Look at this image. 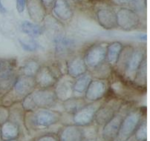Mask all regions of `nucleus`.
I'll return each instance as SVG.
<instances>
[{
    "instance_id": "f257e3e1",
    "label": "nucleus",
    "mask_w": 150,
    "mask_h": 141,
    "mask_svg": "<svg viewBox=\"0 0 150 141\" xmlns=\"http://www.w3.org/2000/svg\"><path fill=\"white\" fill-rule=\"evenodd\" d=\"M62 120V114L51 109H37L34 111L25 112V128L34 131L43 130L58 123Z\"/></svg>"
},
{
    "instance_id": "f03ea898",
    "label": "nucleus",
    "mask_w": 150,
    "mask_h": 141,
    "mask_svg": "<svg viewBox=\"0 0 150 141\" xmlns=\"http://www.w3.org/2000/svg\"><path fill=\"white\" fill-rule=\"evenodd\" d=\"M36 88L34 77L18 74L12 88L0 98L1 105L11 107L14 103L22 101Z\"/></svg>"
},
{
    "instance_id": "7ed1b4c3",
    "label": "nucleus",
    "mask_w": 150,
    "mask_h": 141,
    "mask_svg": "<svg viewBox=\"0 0 150 141\" xmlns=\"http://www.w3.org/2000/svg\"><path fill=\"white\" fill-rule=\"evenodd\" d=\"M143 118L144 110L142 108H134L129 111L123 117L117 139L119 141L129 140Z\"/></svg>"
},
{
    "instance_id": "20e7f679",
    "label": "nucleus",
    "mask_w": 150,
    "mask_h": 141,
    "mask_svg": "<svg viewBox=\"0 0 150 141\" xmlns=\"http://www.w3.org/2000/svg\"><path fill=\"white\" fill-rule=\"evenodd\" d=\"M124 100L117 97H112L105 100L96 112L94 122L98 126L103 127L116 114L124 103Z\"/></svg>"
},
{
    "instance_id": "39448f33",
    "label": "nucleus",
    "mask_w": 150,
    "mask_h": 141,
    "mask_svg": "<svg viewBox=\"0 0 150 141\" xmlns=\"http://www.w3.org/2000/svg\"><path fill=\"white\" fill-rule=\"evenodd\" d=\"M117 27L124 31L136 30L141 24V17L136 11L128 7H120L116 11Z\"/></svg>"
},
{
    "instance_id": "423d86ee",
    "label": "nucleus",
    "mask_w": 150,
    "mask_h": 141,
    "mask_svg": "<svg viewBox=\"0 0 150 141\" xmlns=\"http://www.w3.org/2000/svg\"><path fill=\"white\" fill-rule=\"evenodd\" d=\"M109 42H98L88 47L83 54L88 70H91L105 62L106 49Z\"/></svg>"
},
{
    "instance_id": "0eeeda50",
    "label": "nucleus",
    "mask_w": 150,
    "mask_h": 141,
    "mask_svg": "<svg viewBox=\"0 0 150 141\" xmlns=\"http://www.w3.org/2000/svg\"><path fill=\"white\" fill-rule=\"evenodd\" d=\"M103 102L104 99H103L98 101L90 102L85 105L77 112L72 114L73 124L79 126H86L93 123L96 112Z\"/></svg>"
},
{
    "instance_id": "6e6552de",
    "label": "nucleus",
    "mask_w": 150,
    "mask_h": 141,
    "mask_svg": "<svg viewBox=\"0 0 150 141\" xmlns=\"http://www.w3.org/2000/svg\"><path fill=\"white\" fill-rule=\"evenodd\" d=\"M52 43L55 56L59 59L72 55L76 46V42L73 39L58 32L52 35Z\"/></svg>"
},
{
    "instance_id": "1a4fd4ad",
    "label": "nucleus",
    "mask_w": 150,
    "mask_h": 141,
    "mask_svg": "<svg viewBox=\"0 0 150 141\" xmlns=\"http://www.w3.org/2000/svg\"><path fill=\"white\" fill-rule=\"evenodd\" d=\"M37 109H51L58 103L54 88H36L30 93Z\"/></svg>"
},
{
    "instance_id": "9d476101",
    "label": "nucleus",
    "mask_w": 150,
    "mask_h": 141,
    "mask_svg": "<svg viewBox=\"0 0 150 141\" xmlns=\"http://www.w3.org/2000/svg\"><path fill=\"white\" fill-rule=\"evenodd\" d=\"M95 11V16L98 24L105 30L117 28L116 11L112 5L101 4Z\"/></svg>"
},
{
    "instance_id": "9b49d317",
    "label": "nucleus",
    "mask_w": 150,
    "mask_h": 141,
    "mask_svg": "<svg viewBox=\"0 0 150 141\" xmlns=\"http://www.w3.org/2000/svg\"><path fill=\"white\" fill-rule=\"evenodd\" d=\"M109 84L108 80L93 78L84 94L85 99L88 103L103 99L108 92L109 88Z\"/></svg>"
},
{
    "instance_id": "f8f14e48",
    "label": "nucleus",
    "mask_w": 150,
    "mask_h": 141,
    "mask_svg": "<svg viewBox=\"0 0 150 141\" xmlns=\"http://www.w3.org/2000/svg\"><path fill=\"white\" fill-rule=\"evenodd\" d=\"M146 57V52L144 48H134L132 53L125 67L122 77L126 79L128 82L132 83L139 67Z\"/></svg>"
},
{
    "instance_id": "ddd939ff",
    "label": "nucleus",
    "mask_w": 150,
    "mask_h": 141,
    "mask_svg": "<svg viewBox=\"0 0 150 141\" xmlns=\"http://www.w3.org/2000/svg\"><path fill=\"white\" fill-rule=\"evenodd\" d=\"M127 112L128 111H126L123 109V106H121L118 112L116 113V114L109 120V122H107L102 127L101 137H102L103 140L113 141L114 140L116 139L123 117Z\"/></svg>"
},
{
    "instance_id": "4468645a",
    "label": "nucleus",
    "mask_w": 150,
    "mask_h": 141,
    "mask_svg": "<svg viewBox=\"0 0 150 141\" xmlns=\"http://www.w3.org/2000/svg\"><path fill=\"white\" fill-rule=\"evenodd\" d=\"M51 13L62 25L71 23L74 17L72 5L68 0H56L51 10Z\"/></svg>"
},
{
    "instance_id": "2eb2a0df",
    "label": "nucleus",
    "mask_w": 150,
    "mask_h": 141,
    "mask_svg": "<svg viewBox=\"0 0 150 141\" xmlns=\"http://www.w3.org/2000/svg\"><path fill=\"white\" fill-rule=\"evenodd\" d=\"M74 79L71 77L68 74H63L57 80L54 86L53 87L54 90L57 100L59 102H63L66 99L74 97L73 85Z\"/></svg>"
},
{
    "instance_id": "dca6fc26",
    "label": "nucleus",
    "mask_w": 150,
    "mask_h": 141,
    "mask_svg": "<svg viewBox=\"0 0 150 141\" xmlns=\"http://www.w3.org/2000/svg\"><path fill=\"white\" fill-rule=\"evenodd\" d=\"M66 74L73 79H76L80 76L86 74L88 70L83 59V54H72L66 60Z\"/></svg>"
},
{
    "instance_id": "f3484780",
    "label": "nucleus",
    "mask_w": 150,
    "mask_h": 141,
    "mask_svg": "<svg viewBox=\"0 0 150 141\" xmlns=\"http://www.w3.org/2000/svg\"><path fill=\"white\" fill-rule=\"evenodd\" d=\"M57 80L48 64L42 65L34 76L37 88H53Z\"/></svg>"
},
{
    "instance_id": "a211bd4d",
    "label": "nucleus",
    "mask_w": 150,
    "mask_h": 141,
    "mask_svg": "<svg viewBox=\"0 0 150 141\" xmlns=\"http://www.w3.org/2000/svg\"><path fill=\"white\" fill-rule=\"evenodd\" d=\"M25 8L30 19L36 24L43 23L48 15L41 0H26Z\"/></svg>"
},
{
    "instance_id": "6ab92c4d",
    "label": "nucleus",
    "mask_w": 150,
    "mask_h": 141,
    "mask_svg": "<svg viewBox=\"0 0 150 141\" xmlns=\"http://www.w3.org/2000/svg\"><path fill=\"white\" fill-rule=\"evenodd\" d=\"M57 136L58 141H84L82 127L74 124L62 127Z\"/></svg>"
},
{
    "instance_id": "aec40b11",
    "label": "nucleus",
    "mask_w": 150,
    "mask_h": 141,
    "mask_svg": "<svg viewBox=\"0 0 150 141\" xmlns=\"http://www.w3.org/2000/svg\"><path fill=\"white\" fill-rule=\"evenodd\" d=\"M93 79L90 71H87L86 74L80 76L77 78L74 79L73 85V95L77 97H84L87 88L90 82Z\"/></svg>"
},
{
    "instance_id": "412c9836",
    "label": "nucleus",
    "mask_w": 150,
    "mask_h": 141,
    "mask_svg": "<svg viewBox=\"0 0 150 141\" xmlns=\"http://www.w3.org/2000/svg\"><path fill=\"white\" fill-rule=\"evenodd\" d=\"M123 48V45L120 42L115 41L108 44L106 49V56L105 62L110 65L112 68H115L118 61L121 51Z\"/></svg>"
},
{
    "instance_id": "4be33fe9",
    "label": "nucleus",
    "mask_w": 150,
    "mask_h": 141,
    "mask_svg": "<svg viewBox=\"0 0 150 141\" xmlns=\"http://www.w3.org/2000/svg\"><path fill=\"white\" fill-rule=\"evenodd\" d=\"M1 135L2 140L18 139L20 136V128L16 123L8 120L1 125Z\"/></svg>"
},
{
    "instance_id": "5701e85b",
    "label": "nucleus",
    "mask_w": 150,
    "mask_h": 141,
    "mask_svg": "<svg viewBox=\"0 0 150 141\" xmlns=\"http://www.w3.org/2000/svg\"><path fill=\"white\" fill-rule=\"evenodd\" d=\"M88 102L85 99L84 97H71L65 101L62 102V106L66 113L69 114H74L85 105H86Z\"/></svg>"
},
{
    "instance_id": "b1692460",
    "label": "nucleus",
    "mask_w": 150,
    "mask_h": 141,
    "mask_svg": "<svg viewBox=\"0 0 150 141\" xmlns=\"http://www.w3.org/2000/svg\"><path fill=\"white\" fill-rule=\"evenodd\" d=\"M41 66L42 64L38 59L34 58L26 59L23 64L19 67L18 74L34 77Z\"/></svg>"
},
{
    "instance_id": "393cba45",
    "label": "nucleus",
    "mask_w": 150,
    "mask_h": 141,
    "mask_svg": "<svg viewBox=\"0 0 150 141\" xmlns=\"http://www.w3.org/2000/svg\"><path fill=\"white\" fill-rule=\"evenodd\" d=\"M21 30L25 34L31 38H37L42 35L44 33L43 27L39 24L31 23L28 20H25L21 23Z\"/></svg>"
},
{
    "instance_id": "a878e982",
    "label": "nucleus",
    "mask_w": 150,
    "mask_h": 141,
    "mask_svg": "<svg viewBox=\"0 0 150 141\" xmlns=\"http://www.w3.org/2000/svg\"><path fill=\"white\" fill-rule=\"evenodd\" d=\"M88 71H90L93 78L109 80V79L111 78L112 76L113 68L110 65L108 64L106 62H105L100 66Z\"/></svg>"
},
{
    "instance_id": "bb28decb",
    "label": "nucleus",
    "mask_w": 150,
    "mask_h": 141,
    "mask_svg": "<svg viewBox=\"0 0 150 141\" xmlns=\"http://www.w3.org/2000/svg\"><path fill=\"white\" fill-rule=\"evenodd\" d=\"M147 67H146V57L143 60L142 63L141 64L136 73L135 77L133 80L132 84L137 87V88H143L146 87V73Z\"/></svg>"
},
{
    "instance_id": "cd10ccee",
    "label": "nucleus",
    "mask_w": 150,
    "mask_h": 141,
    "mask_svg": "<svg viewBox=\"0 0 150 141\" xmlns=\"http://www.w3.org/2000/svg\"><path fill=\"white\" fill-rule=\"evenodd\" d=\"M137 141H145L147 139V121L146 118H143L134 134Z\"/></svg>"
},
{
    "instance_id": "c85d7f7f",
    "label": "nucleus",
    "mask_w": 150,
    "mask_h": 141,
    "mask_svg": "<svg viewBox=\"0 0 150 141\" xmlns=\"http://www.w3.org/2000/svg\"><path fill=\"white\" fill-rule=\"evenodd\" d=\"M19 42L20 44L21 47L24 51L28 52H34L38 51L40 48H41V45L35 41L33 39H19Z\"/></svg>"
},
{
    "instance_id": "c756f323",
    "label": "nucleus",
    "mask_w": 150,
    "mask_h": 141,
    "mask_svg": "<svg viewBox=\"0 0 150 141\" xmlns=\"http://www.w3.org/2000/svg\"><path fill=\"white\" fill-rule=\"evenodd\" d=\"M10 118L9 107L0 105V126L8 121Z\"/></svg>"
},
{
    "instance_id": "7c9ffc66",
    "label": "nucleus",
    "mask_w": 150,
    "mask_h": 141,
    "mask_svg": "<svg viewBox=\"0 0 150 141\" xmlns=\"http://www.w3.org/2000/svg\"><path fill=\"white\" fill-rule=\"evenodd\" d=\"M136 0H110L109 5L117 7H128L129 8Z\"/></svg>"
},
{
    "instance_id": "2f4dec72",
    "label": "nucleus",
    "mask_w": 150,
    "mask_h": 141,
    "mask_svg": "<svg viewBox=\"0 0 150 141\" xmlns=\"http://www.w3.org/2000/svg\"><path fill=\"white\" fill-rule=\"evenodd\" d=\"M34 141H58V136L54 133L44 134L36 138Z\"/></svg>"
},
{
    "instance_id": "473e14b6",
    "label": "nucleus",
    "mask_w": 150,
    "mask_h": 141,
    "mask_svg": "<svg viewBox=\"0 0 150 141\" xmlns=\"http://www.w3.org/2000/svg\"><path fill=\"white\" fill-rule=\"evenodd\" d=\"M26 0H16V10L19 13H23L25 9Z\"/></svg>"
},
{
    "instance_id": "72a5a7b5",
    "label": "nucleus",
    "mask_w": 150,
    "mask_h": 141,
    "mask_svg": "<svg viewBox=\"0 0 150 141\" xmlns=\"http://www.w3.org/2000/svg\"><path fill=\"white\" fill-rule=\"evenodd\" d=\"M71 5H75L78 7L86 6L88 4V0H68Z\"/></svg>"
},
{
    "instance_id": "f704fd0d",
    "label": "nucleus",
    "mask_w": 150,
    "mask_h": 141,
    "mask_svg": "<svg viewBox=\"0 0 150 141\" xmlns=\"http://www.w3.org/2000/svg\"><path fill=\"white\" fill-rule=\"evenodd\" d=\"M41 1L42 2L47 12H48V14L49 13V12L51 13V8H52L53 5H54L56 0H41Z\"/></svg>"
},
{
    "instance_id": "c9c22d12",
    "label": "nucleus",
    "mask_w": 150,
    "mask_h": 141,
    "mask_svg": "<svg viewBox=\"0 0 150 141\" xmlns=\"http://www.w3.org/2000/svg\"><path fill=\"white\" fill-rule=\"evenodd\" d=\"M110 0H88V3L90 4H109Z\"/></svg>"
},
{
    "instance_id": "e433bc0d",
    "label": "nucleus",
    "mask_w": 150,
    "mask_h": 141,
    "mask_svg": "<svg viewBox=\"0 0 150 141\" xmlns=\"http://www.w3.org/2000/svg\"><path fill=\"white\" fill-rule=\"evenodd\" d=\"M6 12H7L6 8H5V7L4 6L3 4L2 3V1L0 0V13L5 14V13H6Z\"/></svg>"
},
{
    "instance_id": "4c0bfd02",
    "label": "nucleus",
    "mask_w": 150,
    "mask_h": 141,
    "mask_svg": "<svg viewBox=\"0 0 150 141\" xmlns=\"http://www.w3.org/2000/svg\"><path fill=\"white\" fill-rule=\"evenodd\" d=\"M4 92H3V90H2V87H1V85H0V97H2V95L4 94Z\"/></svg>"
},
{
    "instance_id": "58836bf2",
    "label": "nucleus",
    "mask_w": 150,
    "mask_h": 141,
    "mask_svg": "<svg viewBox=\"0 0 150 141\" xmlns=\"http://www.w3.org/2000/svg\"><path fill=\"white\" fill-rule=\"evenodd\" d=\"M2 141H20L19 140V138L18 139H13V140H2Z\"/></svg>"
},
{
    "instance_id": "ea45409f",
    "label": "nucleus",
    "mask_w": 150,
    "mask_h": 141,
    "mask_svg": "<svg viewBox=\"0 0 150 141\" xmlns=\"http://www.w3.org/2000/svg\"><path fill=\"white\" fill-rule=\"evenodd\" d=\"M0 141H2V135H1V126H0Z\"/></svg>"
},
{
    "instance_id": "a19ab883",
    "label": "nucleus",
    "mask_w": 150,
    "mask_h": 141,
    "mask_svg": "<svg viewBox=\"0 0 150 141\" xmlns=\"http://www.w3.org/2000/svg\"><path fill=\"white\" fill-rule=\"evenodd\" d=\"M1 67H2V61H0V69H1Z\"/></svg>"
},
{
    "instance_id": "79ce46f5",
    "label": "nucleus",
    "mask_w": 150,
    "mask_h": 141,
    "mask_svg": "<svg viewBox=\"0 0 150 141\" xmlns=\"http://www.w3.org/2000/svg\"><path fill=\"white\" fill-rule=\"evenodd\" d=\"M27 141H31V140H27Z\"/></svg>"
}]
</instances>
